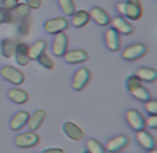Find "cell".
Masks as SVG:
<instances>
[{
    "mask_svg": "<svg viewBox=\"0 0 157 153\" xmlns=\"http://www.w3.org/2000/svg\"><path fill=\"white\" fill-rule=\"evenodd\" d=\"M146 153H157V147H154L151 150H146Z\"/></svg>",
    "mask_w": 157,
    "mask_h": 153,
    "instance_id": "37",
    "label": "cell"
},
{
    "mask_svg": "<svg viewBox=\"0 0 157 153\" xmlns=\"http://www.w3.org/2000/svg\"><path fill=\"white\" fill-rule=\"evenodd\" d=\"M129 93H131V96H132L133 99L139 100V102H142V103H146V102H149V100L151 99V93L149 92V89L145 88L143 85L135 88L133 91H131Z\"/></svg>",
    "mask_w": 157,
    "mask_h": 153,
    "instance_id": "24",
    "label": "cell"
},
{
    "mask_svg": "<svg viewBox=\"0 0 157 153\" xmlns=\"http://www.w3.org/2000/svg\"><path fill=\"white\" fill-rule=\"evenodd\" d=\"M143 7L140 0H127L125 2V14L124 17L129 21H136L142 17Z\"/></svg>",
    "mask_w": 157,
    "mask_h": 153,
    "instance_id": "9",
    "label": "cell"
},
{
    "mask_svg": "<svg viewBox=\"0 0 157 153\" xmlns=\"http://www.w3.org/2000/svg\"><path fill=\"white\" fill-rule=\"evenodd\" d=\"M89 15L100 27H109L110 24H111L110 14L104 9H101V7H92L90 11H89Z\"/></svg>",
    "mask_w": 157,
    "mask_h": 153,
    "instance_id": "12",
    "label": "cell"
},
{
    "mask_svg": "<svg viewBox=\"0 0 157 153\" xmlns=\"http://www.w3.org/2000/svg\"><path fill=\"white\" fill-rule=\"evenodd\" d=\"M89 21H90L89 11H86V10H77V11L71 15L70 24H72L75 28H83L88 25Z\"/></svg>",
    "mask_w": 157,
    "mask_h": 153,
    "instance_id": "19",
    "label": "cell"
},
{
    "mask_svg": "<svg viewBox=\"0 0 157 153\" xmlns=\"http://www.w3.org/2000/svg\"><path fill=\"white\" fill-rule=\"evenodd\" d=\"M111 25L113 29H116L120 35H131L135 31V27L129 22L128 18H125L124 15H117V17L111 18Z\"/></svg>",
    "mask_w": 157,
    "mask_h": 153,
    "instance_id": "10",
    "label": "cell"
},
{
    "mask_svg": "<svg viewBox=\"0 0 157 153\" xmlns=\"http://www.w3.org/2000/svg\"><path fill=\"white\" fill-rule=\"evenodd\" d=\"M142 85V81L139 80V76L135 74V75H129L127 78V81H125V88L128 89V92L133 91L135 88H138V86Z\"/></svg>",
    "mask_w": 157,
    "mask_h": 153,
    "instance_id": "28",
    "label": "cell"
},
{
    "mask_svg": "<svg viewBox=\"0 0 157 153\" xmlns=\"http://www.w3.org/2000/svg\"><path fill=\"white\" fill-rule=\"evenodd\" d=\"M39 142H40V136L36 132H32V131L21 132L14 138V143L17 145L18 147H22V149L35 147L36 145H39Z\"/></svg>",
    "mask_w": 157,
    "mask_h": 153,
    "instance_id": "6",
    "label": "cell"
},
{
    "mask_svg": "<svg viewBox=\"0 0 157 153\" xmlns=\"http://www.w3.org/2000/svg\"><path fill=\"white\" fill-rule=\"evenodd\" d=\"M0 9H2V0H0Z\"/></svg>",
    "mask_w": 157,
    "mask_h": 153,
    "instance_id": "39",
    "label": "cell"
},
{
    "mask_svg": "<svg viewBox=\"0 0 157 153\" xmlns=\"http://www.w3.org/2000/svg\"><path fill=\"white\" fill-rule=\"evenodd\" d=\"M120 2H127V0H120Z\"/></svg>",
    "mask_w": 157,
    "mask_h": 153,
    "instance_id": "40",
    "label": "cell"
},
{
    "mask_svg": "<svg viewBox=\"0 0 157 153\" xmlns=\"http://www.w3.org/2000/svg\"><path fill=\"white\" fill-rule=\"evenodd\" d=\"M42 153H65L63 149L60 147H49V149H44Z\"/></svg>",
    "mask_w": 157,
    "mask_h": 153,
    "instance_id": "36",
    "label": "cell"
},
{
    "mask_svg": "<svg viewBox=\"0 0 157 153\" xmlns=\"http://www.w3.org/2000/svg\"><path fill=\"white\" fill-rule=\"evenodd\" d=\"M116 9H117V11H118L120 14L124 15L125 14V2H117V3H116Z\"/></svg>",
    "mask_w": 157,
    "mask_h": 153,
    "instance_id": "35",
    "label": "cell"
},
{
    "mask_svg": "<svg viewBox=\"0 0 157 153\" xmlns=\"http://www.w3.org/2000/svg\"><path fill=\"white\" fill-rule=\"evenodd\" d=\"M0 75L4 81L13 84V85H22L25 81V75L24 73L18 68L13 67V65H3L0 70Z\"/></svg>",
    "mask_w": 157,
    "mask_h": 153,
    "instance_id": "1",
    "label": "cell"
},
{
    "mask_svg": "<svg viewBox=\"0 0 157 153\" xmlns=\"http://www.w3.org/2000/svg\"><path fill=\"white\" fill-rule=\"evenodd\" d=\"M85 145H86V150H88L89 153H107L104 145L101 143V142H99L98 139L90 138L86 141Z\"/></svg>",
    "mask_w": 157,
    "mask_h": 153,
    "instance_id": "26",
    "label": "cell"
},
{
    "mask_svg": "<svg viewBox=\"0 0 157 153\" xmlns=\"http://www.w3.org/2000/svg\"><path fill=\"white\" fill-rule=\"evenodd\" d=\"M82 153H89V152H88V150H83V152H82Z\"/></svg>",
    "mask_w": 157,
    "mask_h": 153,
    "instance_id": "38",
    "label": "cell"
},
{
    "mask_svg": "<svg viewBox=\"0 0 157 153\" xmlns=\"http://www.w3.org/2000/svg\"><path fill=\"white\" fill-rule=\"evenodd\" d=\"M29 113L27 112V110H21V112L15 113L14 116H13L11 121H10V128H11L13 131H21L24 130V127H27V123L28 120H29Z\"/></svg>",
    "mask_w": 157,
    "mask_h": 153,
    "instance_id": "13",
    "label": "cell"
},
{
    "mask_svg": "<svg viewBox=\"0 0 157 153\" xmlns=\"http://www.w3.org/2000/svg\"><path fill=\"white\" fill-rule=\"evenodd\" d=\"M25 3H27V6L29 7L31 10H38V9H40V6H42V0H27Z\"/></svg>",
    "mask_w": 157,
    "mask_h": 153,
    "instance_id": "34",
    "label": "cell"
},
{
    "mask_svg": "<svg viewBox=\"0 0 157 153\" xmlns=\"http://www.w3.org/2000/svg\"><path fill=\"white\" fill-rule=\"evenodd\" d=\"M7 96H9V99L15 104H24L29 100V95H28L24 89H20V88L10 89Z\"/></svg>",
    "mask_w": 157,
    "mask_h": 153,
    "instance_id": "21",
    "label": "cell"
},
{
    "mask_svg": "<svg viewBox=\"0 0 157 153\" xmlns=\"http://www.w3.org/2000/svg\"><path fill=\"white\" fill-rule=\"evenodd\" d=\"M68 46H70L68 35L65 32L56 33L53 38V42H52V53L56 57H64V54L68 52Z\"/></svg>",
    "mask_w": 157,
    "mask_h": 153,
    "instance_id": "3",
    "label": "cell"
},
{
    "mask_svg": "<svg viewBox=\"0 0 157 153\" xmlns=\"http://www.w3.org/2000/svg\"><path fill=\"white\" fill-rule=\"evenodd\" d=\"M146 53H147V46L145 43H133L122 50L121 56L127 61H135V60L142 59Z\"/></svg>",
    "mask_w": 157,
    "mask_h": 153,
    "instance_id": "4",
    "label": "cell"
},
{
    "mask_svg": "<svg viewBox=\"0 0 157 153\" xmlns=\"http://www.w3.org/2000/svg\"><path fill=\"white\" fill-rule=\"evenodd\" d=\"M18 32L21 35H28L29 33V21L27 18L20 20V22H18Z\"/></svg>",
    "mask_w": 157,
    "mask_h": 153,
    "instance_id": "31",
    "label": "cell"
},
{
    "mask_svg": "<svg viewBox=\"0 0 157 153\" xmlns=\"http://www.w3.org/2000/svg\"><path fill=\"white\" fill-rule=\"evenodd\" d=\"M136 75L142 82H156L157 81V70L149 67H142L136 71Z\"/></svg>",
    "mask_w": 157,
    "mask_h": 153,
    "instance_id": "23",
    "label": "cell"
},
{
    "mask_svg": "<svg viewBox=\"0 0 157 153\" xmlns=\"http://www.w3.org/2000/svg\"><path fill=\"white\" fill-rule=\"evenodd\" d=\"M38 63H39V64H40L43 68H46V70H53V68H54L53 60H52V57L49 56L48 53L40 54V56L38 57Z\"/></svg>",
    "mask_w": 157,
    "mask_h": 153,
    "instance_id": "29",
    "label": "cell"
},
{
    "mask_svg": "<svg viewBox=\"0 0 157 153\" xmlns=\"http://www.w3.org/2000/svg\"><path fill=\"white\" fill-rule=\"evenodd\" d=\"M136 141H138V143H139V146L145 150H151L156 147V139L153 138L151 134L146 132L145 130L136 132Z\"/></svg>",
    "mask_w": 157,
    "mask_h": 153,
    "instance_id": "18",
    "label": "cell"
},
{
    "mask_svg": "<svg viewBox=\"0 0 157 153\" xmlns=\"http://www.w3.org/2000/svg\"><path fill=\"white\" fill-rule=\"evenodd\" d=\"M70 27V21L67 17H54L43 24V29L50 35H56L60 32H65Z\"/></svg>",
    "mask_w": 157,
    "mask_h": 153,
    "instance_id": "2",
    "label": "cell"
},
{
    "mask_svg": "<svg viewBox=\"0 0 157 153\" xmlns=\"http://www.w3.org/2000/svg\"><path fill=\"white\" fill-rule=\"evenodd\" d=\"M63 131L72 141H82L83 136H85V132L82 131V128L78 127L77 124L71 123V121H65L63 124Z\"/></svg>",
    "mask_w": 157,
    "mask_h": 153,
    "instance_id": "14",
    "label": "cell"
},
{
    "mask_svg": "<svg viewBox=\"0 0 157 153\" xmlns=\"http://www.w3.org/2000/svg\"><path fill=\"white\" fill-rule=\"evenodd\" d=\"M57 3H59V7L63 11L64 17H71V15L77 11L74 0H57Z\"/></svg>",
    "mask_w": 157,
    "mask_h": 153,
    "instance_id": "25",
    "label": "cell"
},
{
    "mask_svg": "<svg viewBox=\"0 0 157 153\" xmlns=\"http://www.w3.org/2000/svg\"><path fill=\"white\" fill-rule=\"evenodd\" d=\"M125 120H127L128 125H129L133 131H136L138 132V131L145 130L146 118L143 117V114L139 112V110H136V109L127 110V113H125Z\"/></svg>",
    "mask_w": 157,
    "mask_h": 153,
    "instance_id": "7",
    "label": "cell"
},
{
    "mask_svg": "<svg viewBox=\"0 0 157 153\" xmlns=\"http://www.w3.org/2000/svg\"><path fill=\"white\" fill-rule=\"evenodd\" d=\"M48 50V42L43 41V39H39L36 41L33 45H31L29 49H28V56H29V60H38V57L40 54L46 53Z\"/></svg>",
    "mask_w": 157,
    "mask_h": 153,
    "instance_id": "20",
    "label": "cell"
},
{
    "mask_svg": "<svg viewBox=\"0 0 157 153\" xmlns=\"http://www.w3.org/2000/svg\"><path fill=\"white\" fill-rule=\"evenodd\" d=\"M88 59H89L88 53L82 49L68 50V52L64 54V60L68 63V64H81V63H85Z\"/></svg>",
    "mask_w": 157,
    "mask_h": 153,
    "instance_id": "17",
    "label": "cell"
},
{
    "mask_svg": "<svg viewBox=\"0 0 157 153\" xmlns=\"http://www.w3.org/2000/svg\"><path fill=\"white\" fill-rule=\"evenodd\" d=\"M15 47H17V42L11 38H4L0 42V49H2V54L6 59H11L15 53Z\"/></svg>",
    "mask_w": 157,
    "mask_h": 153,
    "instance_id": "22",
    "label": "cell"
},
{
    "mask_svg": "<svg viewBox=\"0 0 157 153\" xmlns=\"http://www.w3.org/2000/svg\"><path fill=\"white\" fill-rule=\"evenodd\" d=\"M14 15L17 17V20H22V18H27L31 13V9L27 6V3H18V6L13 10Z\"/></svg>",
    "mask_w": 157,
    "mask_h": 153,
    "instance_id": "27",
    "label": "cell"
},
{
    "mask_svg": "<svg viewBox=\"0 0 157 153\" xmlns=\"http://www.w3.org/2000/svg\"><path fill=\"white\" fill-rule=\"evenodd\" d=\"M28 46L27 43L24 42H17V47H15V53H14V59H15V63L18 65H28V63L31 61L29 60V56H28Z\"/></svg>",
    "mask_w": 157,
    "mask_h": 153,
    "instance_id": "16",
    "label": "cell"
},
{
    "mask_svg": "<svg viewBox=\"0 0 157 153\" xmlns=\"http://www.w3.org/2000/svg\"><path fill=\"white\" fill-rule=\"evenodd\" d=\"M128 145H129V138L127 135H118L109 139L104 143V147H106V152L109 153H120L124 149H127Z\"/></svg>",
    "mask_w": 157,
    "mask_h": 153,
    "instance_id": "8",
    "label": "cell"
},
{
    "mask_svg": "<svg viewBox=\"0 0 157 153\" xmlns=\"http://www.w3.org/2000/svg\"><path fill=\"white\" fill-rule=\"evenodd\" d=\"M92 74L86 67H81L72 75V81H71V86L74 91H82L88 86V84L90 82Z\"/></svg>",
    "mask_w": 157,
    "mask_h": 153,
    "instance_id": "5",
    "label": "cell"
},
{
    "mask_svg": "<svg viewBox=\"0 0 157 153\" xmlns=\"http://www.w3.org/2000/svg\"><path fill=\"white\" fill-rule=\"evenodd\" d=\"M145 110L149 116H157V99H150L145 103Z\"/></svg>",
    "mask_w": 157,
    "mask_h": 153,
    "instance_id": "30",
    "label": "cell"
},
{
    "mask_svg": "<svg viewBox=\"0 0 157 153\" xmlns=\"http://www.w3.org/2000/svg\"><path fill=\"white\" fill-rule=\"evenodd\" d=\"M104 43L107 49L111 52H120L121 50V35L113 28H107L104 32Z\"/></svg>",
    "mask_w": 157,
    "mask_h": 153,
    "instance_id": "11",
    "label": "cell"
},
{
    "mask_svg": "<svg viewBox=\"0 0 157 153\" xmlns=\"http://www.w3.org/2000/svg\"><path fill=\"white\" fill-rule=\"evenodd\" d=\"M146 127L151 128V130H157V116H149L146 118Z\"/></svg>",
    "mask_w": 157,
    "mask_h": 153,
    "instance_id": "33",
    "label": "cell"
},
{
    "mask_svg": "<svg viewBox=\"0 0 157 153\" xmlns=\"http://www.w3.org/2000/svg\"><path fill=\"white\" fill-rule=\"evenodd\" d=\"M20 0H2V7L6 10H14L18 6Z\"/></svg>",
    "mask_w": 157,
    "mask_h": 153,
    "instance_id": "32",
    "label": "cell"
},
{
    "mask_svg": "<svg viewBox=\"0 0 157 153\" xmlns=\"http://www.w3.org/2000/svg\"><path fill=\"white\" fill-rule=\"evenodd\" d=\"M44 120H46V112L42 109L35 110V112L29 116V120H28V123H27L28 130L32 131V132H36V131L42 127V124H43Z\"/></svg>",
    "mask_w": 157,
    "mask_h": 153,
    "instance_id": "15",
    "label": "cell"
}]
</instances>
